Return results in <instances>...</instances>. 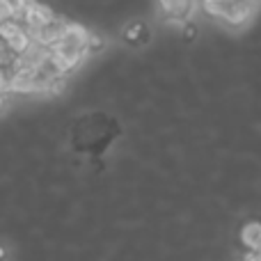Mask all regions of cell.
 I'll return each mask as SVG.
<instances>
[{"label": "cell", "mask_w": 261, "mask_h": 261, "mask_svg": "<svg viewBox=\"0 0 261 261\" xmlns=\"http://www.w3.org/2000/svg\"><path fill=\"white\" fill-rule=\"evenodd\" d=\"M119 135V122L106 113H85L73 122L69 130L73 151L92 156L99 161L103 151L113 144V140Z\"/></svg>", "instance_id": "obj_1"}, {"label": "cell", "mask_w": 261, "mask_h": 261, "mask_svg": "<svg viewBox=\"0 0 261 261\" xmlns=\"http://www.w3.org/2000/svg\"><path fill=\"white\" fill-rule=\"evenodd\" d=\"M250 14H252V5L250 3L231 0L229 7H227V12L222 14V21L229 23V25H241V23H245L250 18Z\"/></svg>", "instance_id": "obj_2"}, {"label": "cell", "mask_w": 261, "mask_h": 261, "mask_svg": "<svg viewBox=\"0 0 261 261\" xmlns=\"http://www.w3.org/2000/svg\"><path fill=\"white\" fill-rule=\"evenodd\" d=\"M158 5H161V9L167 14L170 21L184 23L190 12V0H158Z\"/></svg>", "instance_id": "obj_3"}, {"label": "cell", "mask_w": 261, "mask_h": 261, "mask_svg": "<svg viewBox=\"0 0 261 261\" xmlns=\"http://www.w3.org/2000/svg\"><path fill=\"white\" fill-rule=\"evenodd\" d=\"M241 241L248 245L252 252H261V225L259 222H248L241 231Z\"/></svg>", "instance_id": "obj_4"}, {"label": "cell", "mask_w": 261, "mask_h": 261, "mask_svg": "<svg viewBox=\"0 0 261 261\" xmlns=\"http://www.w3.org/2000/svg\"><path fill=\"white\" fill-rule=\"evenodd\" d=\"M124 37H126V41H130V44H144V41L149 39L147 23H142V21L128 23V25L124 28Z\"/></svg>", "instance_id": "obj_5"}, {"label": "cell", "mask_w": 261, "mask_h": 261, "mask_svg": "<svg viewBox=\"0 0 261 261\" xmlns=\"http://www.w3.org/2000/svg\"><path fill=\"white\" fill-rule=\"evenodd\" d=\"M101 46H103V39H101L99 35H94V32H90V41H87V50H99Z\"/></svg>", "instance_id": "obj_6"}, {"label": "cell", "mask_w": 261, "mask_h": 261, "mask_svg": "<svg viewBox=\"0 0 261 261\" xmlns=\"http://www.w3.org/2000/svg\"><path fill=\"white\" fill-rule=\"evenodd\" d=\"M7 3H12L16 9H21V7H25V5L30 3V0H7Z\"/></svg>", "instance_id": "obj_7"}, {"label": "cell", "mask_w": 261, "mask_h": 261, "mask_svg": "<svg viewBox=\"0 0 261 261\" xmlns=\"http://www.w3.org/2000/svg\"><path fill=\"white\" fill-rule=\"evenodd\" d=\"M245 261H261V252H250L248 257H245Z\"/></svg>", "instance_id": "obj_8"}]
</instances>
